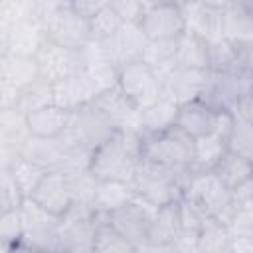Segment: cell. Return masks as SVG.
I'll return each instance as SVG.
<instances>
[{"label":"cell","instance_id":"cell-1","mask_svg":"<svg viewBox=\"0 0 253 253\" xmlns=\"http://www.w3.org/2000/svg\"><path fill=\"white\" fill-rule=\"evenodd\" d=\"M140 162V132L117 130L91 152L89 172L97 180H130Z\"/></svg>","mask_w":253,"mask_h":253},{"label":"cell","instance_id":"cell-2","mask_svg":"<svg viewBox=\"0 0 253 253\" xmlns=\"http://www.w3.org/2000/svg\"><path fill=\"white\" fill-rule=\"evenodd\" d=\"M194 144L196 138L178 125L156 134L140 132V158L174 172L190 174L194 162Z\"/></svg>","mask_w":253,"mask_h":253},{"label":"cell","instance_id":"cell-3","mask_svg":"<svg viewBox=\"0 0 253 253\" xmlns=\"http://www.w3.org/2000/svg\"><path fill=\"white\" fill-rule=\"evenodd\" d=\"M188 178L190 174L174 172V170H168L164 166H158V164H152L140 158L134 170V176H132V186L138 198L160 208V206L182 200Z\"/></svg>","mask_w":253,"mask_h":253},{"label":"cell","instance_id":"cell-4","mask_svg":"<svg viewBox=\"0 0 253 253\" xmlns=\"http://www.w3.org/2000/svg\"><path fill=\"white\" fill-rule=\"evenodd\" d=\"M24 235L16 251H57L55 235L61 223V215L45 210L36 200L26 198L20 206Z\"/></svg>","mask_w":253,"mask_h":253},{"label":"cell","instance_id":"cell-5","mask_svg":"<svg viewBox=\"0 0 253 253\" xmlns=\"http://www.w3.org/2000/svg\"><path fill=\"white\" fill-rule=\"evenodd\" d=\"M95 208L73 202L61 215L55 235L57 251L61 253H93L95 245Z\"/></svg>","mask_w":253,"mask_h":253},{"label":"cell","instance_id":"cell-6","mask_svg":"<svg viewBox=\"0 0 253 253\" xmlns=\"http://www.w3.org/2000/svg\"><path fill=\"white\" fill-rule=\"evenodd\" d=\"M117 85L138 111H144L146 107L164 97V85L160 75L144 59L123 65L119 69Z\"/></svg>","mask_w":253,"mask_h":253},{"label":"cell","instance_id":"cell-7","mask_svg":"<svg viewBox=\"0 0 253 253\" xmlns=\"http://www.w3.org/2000/svg\"><path fill=\"white\" fill-rule=\"evenodd\" d=\"M202 217H219L231 200V190L223 186L213 172L190 174L182 196Z\"/></svg>","mask_w":253,"mask_h":253},{"label":"cell","instance_id":"cell-8","mask_svg":"<svg viewBox=\"0 0 253 253\" xmlns=\"http://www.w3.org/2000/svg\"><path fill=\"white\" fill-rule=\"evenodd\" d=\"M67 130L79 144H83L85 148H89L93 152L99 144H103L107 138H111L119 128L97 107V103L91 101L71 113V123H69Z\"/></svg>","mask_w":253,"mask_h":253},{"label":"cell","instance_id":"cell-9","mask_svg":"<svg viewBox=\"0 0 253 253\" xmlns=\"http://www.w3.org/2000/svg\"><path fill=\"white\" fill-rule=\"evenodd\" d=\"M154 211H156V206H152V204L144 202L142 198L134 196L125 206L113 210L109 213V221H111V225L123 237H126L130 243H134L136 245V251H138L140 245L148 237Z\"/></svg>","mask_w":253,"mask_h":253},{"label":"cell","instance_id":"cell-10","mask_svg":"<svg viewBox=\"0 0 253 253\" xmlns=\"http://www.w3.org/2000/svg\"><path fill=\"white\" fill-rule=\"evenodd\" d=\"M45 36L63 47L81 51L91 42L89 18L65 4L45 22Z\"/></svg>","mask_w":253,"mask_h":253},{"label":"cell","instance_id":"cell-11","mask_svg":"<svg viewBox=\"0 0 253 253\" xmlns=\"http://www.w3.org/2000/svg\"><path fill=\"white\" fill-rule=\"evenodd\" d=\"M45 38L43 22L30 16L8 28H0V53L36 55Z\"/></svg>","mask_w":253,"mask_h":253},{"label":"cell","instance_id":"cell-12","mask_svg":"<svg viewBox=\"0 0 253 253\" xmlns=\"http://www.w3.org/2000/svg\"><path fill=\"white\" fill-rule=\"evenodd\" d=\"M182 229L184 225L180 213V200L160 206L154 211L148 237L138 251H174V243Z\"/></svg>","mask_w":253,"mask_h":253},{"label":"cell","instance_id":"cell-13","mask_svg":"<svg viewBox=\"0 0 253 253\" xmlns=\"http://www.w3.org/2000/svg\"><path fill=\"white\" fill-rule=\"evenodd\" d=\"M211 79L210 69H198V67H174L168 75L162 77L164 85V97L172 99L178 105H184L192 99L204 97L208 91Z\"/></svg>","mask_w":253,"mask_h":253},{"label":"cell","instance_id":"cell-14","mask_svg":"<svg viewBox=\"0 0 253 253\" xmlns=\"http://www.w3.org/2000/svg\"><path fill=\"white\" fill-rule=\"evenodd\" d=\"M34 57L38 61L40 77L47 83H55L81 69V53L75 49L63 47L51 42L49 38H45V42L42 43V47Z\"/></svg>","mask_w":253,"mask_h":253},{"label":"cell","instance_id":"cell-15","mask_svg":"<svg viewBox=\"0 0 253 253\" xmlns=\"http://www.w3.org/2000/svg\"><path fill=\"white\" fill-rule=\"evenodd\" d=\"M146 45H148V38L140 30L138 22H123V26L107 42H103V47L113 57L119 69L126 63L142 59Z\"/></svg>","mask_w":253,"mask_h":253},{"label":"cell","instance_id":"cell-16","mask_svg":"<svg viewBox=\"0 0 253 253\" xmlns=\"http://www.w3.org/2000/svg\"><path fill=\"white\" fill-rule=\"evenodd\" d=\"M99 95L97 85L91 81V77L79 69L55 83H51V103L57 107H63L67 111H77L79 107L95 101Z\"/></svg>","mask_w":253,"mask_h":253},{"label":"cell","instance_id":"cell-17","mask_svg":"<svg viewBox=\"0 0 253 253\" xmlns=\"http://www.w3.org/2000/svg\"><path fill=\"white\" fill-rule=\"evenodd\" d=\"M223 40L235 47L253 45V2L233 0L221 10Z\"/></svg>","mask_w":253,"mask_h":253},{"label":"cell","instance_id":"cell-18","mask_svg":"<svg viewBox=\"0 0 253 253\" xmlns=\"http://www.w3.org/2000/svg\"><path fill=\"white\" fill-rule=\"evenodd\" d=\"M138 26L148 40H176L186 32L182 8L178 6H150L144 10Z\"/></svg>","mask_w":253,"mask_h":253},{"label":"cell","instance_id":"cell-19","mask_svg":"<svg viewBox=\"0 0 253 253\" xmlns=\"http://www.w3.org/2000/svg\"><path fill=\"white\" fill-rule=\"evenodd\" d=\"M30 198L36 200L45 210L63 215L69 210V206L73 204L69 174H65L61 170H49L42 178V182L38 184V188L32 192Z\"/></svg>","mask_w":253,"mask_h":253},{"label":"cell","instance_id":"cell-20","mask_svg":"<svg viewBox=\"0 0 253 253\" xmlns=\"http://www.w3.org/2000/svg\"><path fill=\"white\" fill-rule=\"evenodd\" d=\"M217 119H219V109L213 107L208 99L198 97V99H192L180 105L176 125L182 130H186L190 136L200 138V136L215 132Z\"/></svg>","mask_w":253,"mask_h":253},{"label":"cell","instance_id":"cell-21","mask_svg":"<svg viewBox=\"0 0 253 253\" xmlns=\"http://www.w3.org/2000/svg\"><path fill=\"white\" fill-rule=\"evenodd\" d=\"M79 53H81V69L91 77V81L97 85L99 93L117 85L119 67L113 61V57L107 53L103 43L89 42Z\"/></svg>","mask_w":253,"mask_h":253},{"label":"cell","instance_id":"cell-22","mask_svg":"<svg viewBox=\"0 0 253 253\" xmlns=\"http://www.w3.org/2000/svg\"><path fill=\"white\" fill-rule=\"evenodd\" d=\"M97 107L115 123L119 130H134L140 132V111L125 97L119 85L101 91L95 97Z\"/></svg>","mask_w":253,"mask_h":253},{"label":"cell","instance_id":"cell-23","mask_svg":"<svg viewBox=\"0 0 253 253\" xmlns=\"http://www.w3.org/2000/svg\"><path fill=\"white\" fill-rule=\"evenodd\" d=\"M182 16L186 24V32H192L206 40L208 43L223 40L221 34V10L208 8L194 0H188L182 6Z\"/></svg>","mask_w":253,"mask_h":253},{"label":"cell","instance_id":"cell-24","mask_svg":"<svg viewBox=\"0 0 253 253\" xmlns=\"http://www.w3.org/2000/svg\"><path fill=\"white\" fill-rule=\"evenodd\" d=\"M26 123H28V128H30L32 136L55 138V136L63 134L69 128L71 111L49 103V105H43L40 109H34L30 113H26Z\"/></svg>","mask_w":253,"mask_h":253},{"label":"cell","instance_id":"cell-25","mask_svg":"<svg viewBox=\"0 0 253 253\" xmlns=\"http://www.w3.org/2000/svg\"><path fill=\"white\" fill-rule=\"evenodd\" d=\"M40 79L38 61L34 55L0 53V85L18 89L20 93Z\"/></svg>","mask_w":253,"mask_h":253},{"label":"cell","instance_id":"cell-26","mask_svg":"<svg viewBox=\"0 0 253 253\" xmlns=\"http://www.w3.org/2000/svg\"><path fill=\"white\" fill-rule=\"evenodd\" d=\"M65 150V136L59 134L55 138H40V136H30L28 142L22 148V156L45 166L47 170H57L63 158Z\"/></svg>","mask_w":253,"mask_h":253},{"label":"cell","instance_id":"cell-27","mask_svg":"<svg viewBox=\"0 0 253 253\" xmlns=\"http://www.w3.org/2000/svg\"><path fill=\"white\" fill-rule=\"evenodd\" d=\"M136 196L130 180H97L95 190V211L111 213L113 210L125 206Z\"/></svg>","mask_w":253,"mask_h":253},{"label":"cell","instance_id":"cell-28","mask_svg":"<svg viewBox=\"0 0 253 253\" xmlns=\"http://www.w3.org/2000/svg\"><path fill=\"white\" fill-rule=\"evenodd\" d=\"M95 245L93 253H136V245L123 237L109 221V213L95 211Z\"/></svg>","mask_w":253,"mask_h":253},{"label":"cell","instance_id":"cell-29","mask_svg":"<svg viewBox=\"0 0 253 253\" xmlns=\"http://www.w3.org/2000/svg\"><path fill=\"white\" fill-rule=\"evenodd\" d=\"M180 105L168 97L158 99L144 111H140V132L142 134H156L176 125Z\"/></svg>","mask_w":253,"mask_h":253},{"label":"cell","instance_id":"cell-30","mask_svg":"<svg viewBox=\"0 0 253 253\" xmlns=\"http://www.w3.org/2000/svg\"><path fill=\"white\" fill-rule=\"evenodd\" d=\"M211 172L217 176V180L223 186H227L229 190H235L253 176V164L227 148Z\"/></svg>","mask_w":253,"mask_h":253},{"label":"cell","instance_id":"cell-31","mask_svg":"<svg viewBox=\"0 0 253 253\" xmlns=\"http://www.w3.org/2000/svg\"><path fill=\"white\" fill-rule=\"evenodd\" d=\"M30 128L26 123V113L18 109L0 111V146L20 150L30 138Z\"/></svg>","mask_w":253,"mask_h":253},{"label":"cell","instance_id":"cell-32","mask_svg":"<svg viewBox=\"0 0 253 253\" xmlns=\"http://www.w3.org/2000/svg\"><path fill=\"white\" fill-rule=\"evenodd\" d=\"M225 150H227V140L223 136H219L217 132H211V134H206V136L196 138V144H194V162H192L190 174L211 172L213 166L217 164V160L223 156Z\"/></svg>","mask_w":253,"mask_h":253},{"label":"cell","instance_id":"cell-33","mask_svg":"<svg viewBox=\"0 0 253 253\" xmlns=\"http://www.w3.org/2000/svg\"><path fill=\"white\" fill-rule=\"evenodd\" d=\"M178 38L176 40H148L142 59L160 75H168L174 67H178Z\"/></svg>","mask_w":253,"mask_h":253},{"label":"cell","instance_id":"cell-34","mask_svg":"<svg viewBox=\"0 0 253 253\" xmlns=\"http://www.w3.org/2000/svg\"><path fill=\"white\" fill-rule=\"evenodd\" d=\"M178 65L210 69V43L192 32H184L178 38Z\"/></svg>","mask_w":253,"mask_h":253},{"label":"cell","instance_id":"cell-35","mask_svg":"<svg viewBox=\"0 0 253 253\" xmlns=\"http://www.w3.org/2000/svg\"><path fill=\"white\" fill-rule=\"evenodd\" d=\"M231 233L215 217H204L198 233V253H229Z\"/></svg>","mask_w":253,"mask_h":253},{"label":"cell","instance_id":"cell-36","mask_svg":"<svg viewBox=\"0 0 253 253\" xmlns=\"http://www.w3.org/2000/svg\"><path fill=\"white\" fill-rule=\"evenodd\" d=\"M2 170H6V168H2ZM8 170H10V174L14 176L16 184L20 186V190H22V194H24L26 198L32 196V192L38 188V184L42 182V178L49 172L45 166H42V164L30 160V158H26V156H20Z\"/></svg>","mask_w":253,"mask_h":253},{"label":"cell","instance_id":"cell-37","mask_svg":"<svg viewBox=\"0 0 253 253\" xmlns=\"http://www.w3.org/2000/svg\"><path fill=\"white\" fill-rule=\"evenodd\" d=\"M22 235H24V225H22L20 208L0 211V251L4 253L16 251Z\"/></svg>","mask_w":253,"mask_h":253},{"label":"cell","instance_id":"cell-38","mask_svg":"<svg viewBox=\"0 0 253 253\" xmlns=\"http://www.w3.org/2000/svg\"><path fill=\"white\" fill-rule=\"evenodd\" d=\"M227 148L253 164V123L251 121L235 117L231 134L227 138Z\"/></svg>","mask_w":253,"mask_h":253},{"label":"cell","instance_id":"cell-39","mask_svg":"<svg viewBox=\"0 0 253 253\" xmlns=\"http://www.w3.org/2000/svg\"><path fill=\"white\" fill-rule=\"evenodd\" d=\"M123 22H125V20H123L111 6L103 8L101 12H97L95 16L89 18L91 42H99V43L107 42V40H109V38L123 26Z\"/></svg>","mask_w":253,"mask_h":253},{"label":"cell","instance_id":"cell-40","mask_svg":"<svg viewBox=\"0 0 253 253\" xmlns=\"http://www.w3.org/2000/svg\"><path fill=\"white\" fill-rule=\"evenodd\" d=\"M49 103H51V83H47L40 77L38 81H34L20 93V101H18L16 109L22 113H30V111L40 109Z\"/></svg>","mask_w":253,"mask_h":253},{"label":"cell","instance_id":"cell-41","mask_svg":"<svg viewBox=\"0 0 253 253\" xmlns=\"http://www.w3.org/2000/svg\"><path fill=\"white\" fill-rule=\"evenodd\" d=\"M24 200H26V196L22 194V190L16 184V180L10 174V170H2L0 168V211L18 210Z\"/></svg>","mask_w":253,"mask_h":253},{"label":"cell","instance_id":"cell-42","mask_svg":"<svg viewBox=\"0 0 253 253\" xmlns=\"http://www.w3.org/2000/svg\"><path fill=\"white\" fill-rule=\"evenodd\" d=\"M32 14V0H0V28H8Z\"/></svg>","mask_w":253,"mask_h":253},{"label":"cell","instance_id":"cell-43","mask_svg":"<svg viewBox=\"0 0 253 253\" xmlns=\"http://www.w3.org/2000/svg\"><path fill=\"white\" fill-rule=\"evenodd\" d=\"M109 6L125 20V22H138L146 10L144 0H111Z\"/></svg>","mask_w":253,"mask_h":253},{"label":"cell","instance_id":"cell-44","mask_svg":"<svg viewBox=\"0 0 253 253\" xmlns=\"http://www.w3.org/2000/svg\"><path fill=\"white\" fill-rule=\"evenodd\" d=\"M65 4L67 0H32V14L45 26V22Z\"/></svg>","mask_w":253,"mask_h":253},{"label":"cell","instance_id":"cell-45","mask_svg":"<svg viewBox=\"0 0 253 253\" xmlns=\"http://www.w3.org/2000/svg\"><path fill=\"white\" fill-rule=\"evenodd\" d=\"M109 2L111 0H67V4L73 10H77L81 16H85V18L95 16L97 12H101L103 8H107Z\"/></svg>","mask_w":253,"mask_h":253},{"label":"cell","instance_id":"cell-46","mask_svg":"<svg viewBox=\"0 0 253 253\" xmlns=\"http://www.w3.org/2000/svg\"><path fill=\"white\" fill-rule=\"evenodd\" d=\"M235 117H241V119L253 123V75H251L249 87L245 89V93L241 95V99L235 107Z\"/></svg>","mask_w":253,"mask_h":253},{"label":"cell","instance_id":"cell-47","mask_svg":"<svg viewBox=\"0 0 253 253\" xmlns=\"http://www.w3.org/2000/svg\"><path fill=\"white\" fill-rule=\"evenodd\" d=\"M229 253H253V233L251 235H231Z\"/></svg>","mask_w":253,"mask_h":253},{"label":"cell","instance_id":"cell-48","mask_svg":"<svg viewBox=\"0 0 253 253\" xmlns=\"http://www.w3.org/2000/svg\"><path fill=\"white\" fill-rule=\"evenodd\" d=\"M188 0H144V6L150 8V6H178L182 8Z\"/></svg>","mask_w":253,"mask_h":253},{"label":"cell","instance_id":"cell-49","mask_svg":"<svg viewBox=\"0 0 253 253\" xmlns=\"http://www.w3.org/2000/svg\"><path fill=\"white\" fill-rule=\"evenodd\" d=\"M194 2H198V4H204V6H208V8L223 10V8H225V6H229L233 0H194Z\"/></svg>","mask_w":253,"mask_h":253},{"label":"cell","instance_id":"cell-50","mask_svg":"<svg viewBox=\"0 0 253 253\" xmlns=\"http://www.w3.org/2000/svg\"><path fill=\"white\" fill-rule=\"evenodd\" d=\"M249 182H251V188H253V176H251V178H249Z\"/></svg>","mask_w":253,"mask_h":253}]
</instances>
